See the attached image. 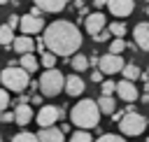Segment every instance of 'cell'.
Segmentation results:
<instances>
[{
  "mask_svg": "<svg viewBox=\"0 0 149 142\" xmlns=\"http://www.w3.org/2000/svg\"><path fill=\"white\" fill-rule=\"evenodd\" d=\"M44 42H47V49L56 56H74L84 42L81 37V30L72 23V21H54L47 26V30L42 33Z\"/></svg>",
  "mask_w": 149,
  "mask_h": 142,
  "instance_id": "6da1fadb",
  "label": "cell"
},
{
  "mask_svg": "<svg viewBox=\"0 0 149 142\" xmlns=\"http://www.w3.org/2000/svg\"><path fill=\"white\" fill-rule=\"evenodd\" d=\"M100 107H98V100H91V98H84L79 102H74V107L70 109V121L74 128L79 130H91L100 123Z\"/></svg>",
  "mask_w": 149,
  "mask_h": 142,
  "instance_id": "7a4b0ae2",
  "label": "cell"
},
{
  "mask_svg": "<svg viewBox=\"0 0 149 142\" xmlns=\"http://www.w3.org/2000/svg\"><path fill=\"white\" fill-rule=\"evenodd\" d=\"M0 79H2V86L7 91H16V93H21V91H26L30 86V72H26L21 65H16V68L7 65L2 70V74H0Z\"/></svg>",
  "mask_w": 149,
  "mask_h": 142,
  "instance_id": "3957f363",
  "label": "cell"
},
{
  "mask_svg": "<svg viewBox=\"0 0 149 142\" xmlns=\"http://www.w3.org/2000/svg\"><path fill=\"white\" fill-rule=\"evenodd\" d=\"M61 91H65V74H63L58 68L44 70L42 77H40V93L54 98V95H58Z\"/></svg>",
  "mask_w": 149,
  "mask_h": 142,
  "instance_id": "277c9868",
  "label": "cell"
},
{
  "mask_svg": "<svg viewBox=\"0 0 149 142\" xmlns=\"http://www.w3.org/2000/svg\"><path fill=\"white\" fill-rule=\"evenodd\" d=\"M144 128H147V119H144L140 112L126 114V116H123V121L119 123V130H121V135H130V137H135V135H142V133H144Z\"/></svg>",
  "mask_w": 149,
  "mask_h": 142,
  "instance_id": "5b68a950",
  "label": "cell"
},
{
  "mask_svg": "<svg viewBox=\"0 0 149 142\" xmlns=\"http://www.w3.org/2000/svg\"><path fill=\"white\" fill-rule=\"evenodd\" d=\"M63 116V109L61 107H56V105H44V107H40L37 109V126L40 128H51V126H56V121Z\"/></svg>",
  "mask_w": 149,
  "mask_h": 142,
  "instance_id": "8992f818",
  "label": "cell"
},
{
  "mask_svg": "<svg viewBox=\"0 0 149 142\" xmlns=\"http://www.w3.org/2000/svg\"><path fill=\"white\" fill-rule=\"evenodd\" d=\"M123 68H126V63H123V58L121 56H116V54H105V56H100V65H98V70L102 72V74H116V72H123Z\"/></svg>",
  "mask_w": 149,
  "mask_h": 142,
  "instance_id": "52a82bcc",
  "label": "cell"
},
{
  "mask_svg": "<svg viewBox=\"0 0 149 142\" xmlns=\"http://www.w3.org/2000/svg\"><path fill=\"white\" fill-rule=\"evenodd\" d=\"M107 16L102 14V12H93V14H88L86 16V21H84V28H86V33L91 35V37H95V35H100L102 30H107Z\"/></svg>",
  "mask_w": 149,
  "mask_h": 142,
  "instance_id": "ba28073f",
  "label": "cell"
},
{
  "mask_svg": "<svg viewBox=\"0 0 149 142\" xmlns=\"http://www.w3.org/2000/svg\"><path fill=\"white\" fill-rule=\"evenodd\" d=\"M44 30H47V26L40 16H33V14L21 16V35H40Z\"/></svg>",
  "mask_w": 149,
  "mask_h": 142,
  "instance_id": "9c48e42d",
  "label": "cell"
},
{
  "mask_svg": "<svg viewBox=\"0 0 149 142\" xmlns=\"http://www.w3.org/2000/svg\"><path fill=\"white\" fill-rule=\"evenodd\" d=\"M107 9L112 12V16L123 19V16H130V14H133L135 0H109V2H107Z\"/></svg>",
  "mask_w": 149,
  "mask_h": 142,
  "instance_id": "30bf717a",
  "label": "cell"
},
{
  "mask_svg": "<svg viewBox=\"0 0 149 142\" xmlns=\"http://www.w3.org/2000/svg\"><path fill=\"white\" fill-rule=\"evenodd\" d=\"M116 95H119L121 100H126V102L130 105V102H135V100L140 98V91H137V86H135V81H128V79H121V81H119V88H116Z\"/></svg>",
  "mask_w": 149,
  "mask_h": 142,
  "instance_id": "8fae6325",
  "label": "cell"
},
{
  "mask_svg": "<svg viewBox=\"0 0 149 142\" xmlns=\"http://www.w3.org/2000/svg\"><path fill=\"white\" fill-rule=\"evenodd\" d=\"M133 40H135L137 49L149 51V21H142L133 28Z\"/></svg>",
  "mask_w": 149,
  "mask_h": 142,
  "instance_id": "7c38bea8",
  "label": "cell"
},
{
  "mask_svg": "<svg viewBox=\"0 0 149 142\" xmlns=\"http://www.w3.org/2000/svg\"><path fill=\"white\" fill-rule=\"evenodd\" d=\"M84 88H86V84H84V79H81L77 72H72V74H68V77H65V93H68L70 98L81 95V93H84Z\"/></svg>",
  "mask_w": 149,
  "mask_h": 142,
  "instance_id": "4fadbf2b",
  "label": "cell"
},
{
  "mask_svg": "<svg viewBox=\"0 0 149 142\" xmlns=\"http://www.w3.org/2000/svg\"><path fill=\"white\" fill-rule=\"evenodd\" d=\"M14 51L19 56H26V54H33L35 51V40L30 35H16L14 40Z\"/></svg>",
  "mask_w": 149,
  "mask_h": 142,
  "instance_id": "5bb4252c",
  "label": "cell"
},
{
  "mask_svg": "<svg viewBox=\"0 0 149 142\" xmlns=\"http://www.w3.org/2000/svg\"><path fill=\"white\" fill-rule=\"evenodd\" d=\"M37 137H40V142H65V133H63L61 128H56V126H51V128H40Z\"/></svg>",
  "mask_w": 149,
  "mask_h": 142,
  "instance_id": "9a60e30c",
  "label": "cell"
},
{
  "mask_svg": "<svg viewBox=\"0 0 149 142\" xmlns=\"http://www.w3.org/2000/svg\"><path fill=\"white\" fill-rule=\"evenodd\" d=\"M42 12H47V14H56V12H63L65 9V5H68V0H33Z\"/></svg>",
  "mask_w": 149,
  "mask_h": 142,
  "instance_id": "2e32d148",
  "label": "cell"
},
{
  "mask_svg": "<svg viewBox=\"0 0 149 142\" xmlns=\"http://www.w3.org/2000/svg\"><path fill=\"white\" fill-rule=\"evenodd\" d=\"M14 116H16V121L14 123H19V126H28L30 121H33V107L30 105H16L14 107Z\"/></svg>",
  "mask_w": 149,
  "mask_h": 142,
  "instance_id": "e0dca14e",
  "label": "cell"
},
{
  "mask_svg": "<svg viewBox=\"0 0 149 142\" xmlns=\"http://www.w3.org/2000/svg\"><path fill=\"white\" fill-rule=\"evenodd\" d=\"M98 107H100V112L102 114H114L116 112V98H112V95H100L98 98Z\"/></svg>",
  "mask_w": 149,
  "mask_h": 142,
  "instance_id": "ac0fdd59",
  "label": "cell"
},
{
  "mask_svg": "<svg viewBox=\"0 0 149 142\" xmlns=\"http://www.w3.org/2000/svg\"><path fill=\"white\" fill-rule=\"evenodd\" d=\"M70 65H72V70L74 72H84L88 65H91V61H88V56H84V54H74L70 61H68Z\"/></svg>",
  "mask_w": 149,
  "mask_h": 142,
  "instance_id": "d6986e66",
  "label": "cell"
},
{
  "mask_svg": "<svg viewBox=\"0 0 149 142\" xmlns=\"http://www.w3.org/2000/svg\"><path fill=\"white\" fill-rule=\"evenodd\" d=\"M37 56L35 54H26V56H19V65L26 70V72H35L37 70Z\"/></svg>",
  "mask_w": 149,
  "mask_h": 142,
  "instance_id": "ffe728a7",
  "label": "cell"
},
{
  "mask_svg": "<svg viewBox=\"0 0 149 142\" xmlns=\"http://www.w3.org/2000/svg\"><path fill=\"white\" fill-rule=\"evenodd\" d=\"M14 40H16V37H14V30H12L7 23L0 26V44L9 49V47H14Z\"/></svg>",
  "mask_w": 149,
  "mask_h": 142,
  "instance_id": "44dd1931",
  "label": "cell"
},
{
  "mask_svg": "<svg viewBox=\"0 0 149 142\" xmlns=\"http://www.w3.org/2000/svg\"><path fill=\"white\" fill-rule=\"evenodd\" d=\"M123 79H128V81H135V79H140V77H144L142 74V70L137 68V65H133V63H126V68H123Z\"/></svg>",
  "mask_w": 149,
  "mask_h": 142,
  "instance_id": "7402d4cb",
  "label": "cell"
},
{
  "mask_svg": "<svg viewBox=\"0 0 149 142\" xmlns=\"http://www.w3.org/2000/svg\"><path fill=\"white\" fill-rule=\"evenodd\" d=\"M128 47V42H123V37H114L112 42H109V54H116V56H121V51Z\"/></svg>",
  "mask_w": 149,
  "mask_h": 142,
  "instance_id": "603a6c76",
  "label": "cell"
},
{
  "mask_svg": "<svg viewBox=\"0 0 149 142\" xmlns=\"http://www.w3.org/2000/svg\"><path fill=\"white\" fill-rule=\"evenodd\" d=\"M116 88H119V81L105 79V81L100 84V95H112V93H116Z\"/></svg>",
  "mask_w": 149,
  "mask_h": 142,
  "instance_id": "cb8c5ba5",
  "label": "cell"
},
{
  "mask_svg": "<svg viewBox=\"0 0 149 142\" xmlns=\"http://www.w3.org/2000/svg\"><path fill=\"white\" fill-rule=\"evenodd\" d=\"M70 142H93V135L88 133V130H74L72 135H70Z\"/></svg>",
  "mask_w": 149,
  "mask_h": 142,
  "instance_id": "d4e9b609",
  "label": "cell"
},
{
  "mask_svg": "<svg viewBox=\"0 0 149 142\" xmlns=\"http://www.w3.org/2000/svg\"><path fill=\"white\" fill-rule=\"evenodd\" d=\"M12 142H40V137H37L35 133H28V130H23V133H16V135L12 137Z\"/></svg>",
  "mask_w": 149,
  "mask_h": 142,
  "instance_id": "484cf974",
  "label": "cell"
},
{
  "mask_svg": "<svg viewBox=\"0 0 149 142\" xmlns=\"http://www.w3.org/2000/svg\"><path fill=\"white\" fill-rule=\"evenodd\" d=\"M40 63L47 68V70H54L56 68V54H51V51H47V54H42V58H40Z\"/></svg>",
  "mask_w": 149,
  "mask_h": 142,
  "instance_id": "4316f807",
  "label": "cell"
},
{
  "mask_svg": "<svg viewBox=\"0 0 149 142\" xmlns=\"http://www.w3.org/2000/svg\"><path fill=\"white\" fill-rule=\"evenodd\" d=\"M107 30H109L114 37H123V35H126V26H123V23H119V21L109 23V26H107Z\"/></svg>",
  "mask_w": 149,
  "mask_h": 142,
  "instance_id": "83f0119b",
  "label": "cell"
},
{
  "mask_svg": "<svg viewBox=\"0 0 149 142\" xmlns=\"http://www.w3.org/2000/svg\"><path fill=\"white\" fill-rule=\"evenodd\" d=\"M95 142H126V137H123V135H114V133H105V135H100Z\"/></svg>",
  "mask_w": 149,
  "mask_h": 142,
  "instance_id": "f1b7e54d",
  "label": "cell"
},
{
  "mask_svg": "<svg viewBox=\"0 0 149 142\" xmlns=\"http://www.w3.org/2000/svg\"><path fill=\"white\" fill-rule=\"evenodd\" d=\"M7 105H9V93H7V88H2V91H0V109L5 112Z\"/></svg>",
  "mask_w": 149,
  "mask_h": 142,
  "instance_id": "f546056e",
  "label": "cell"
},
{
  "mask_svg": "<svg viewBox=\"0 0 149 142\" xmlns=\"http://www.w3.org/2000/svg\"><path fill=\"white\" fill-rule=\"evenodd\" d=\"M7 26L14 30V28H21V19H19V14H12L9 19H7Z\"/></svg>",
  "mask_w": 149,
  "mask_h": 142,
  "instance_id": "4dcf8cb0",
  "label": "cell"
},
{
  "mask_svg": "<svg viewBox=\"0 0 149 142\" xmlns=\"http://www.w3.org/2000/svg\"><path fill=\"white\" fill-rule=\"evenodd\" d=\"M35 49H37V54H47V51H49V49H47L44 37H37V40H35Z\"/></svg>",
  "mask_w": 149,
  "mask_h": 142,
  "instance_id": "1f68e13d",
  "label": "cell"
},
{
  "mask_svg": "<svg viewBox=\"0 0 149 142\" xmlns=\"http://www.w3.org/2000/svg\"><path fill=\"white\" fill-rule=\"evenodd\" d=\"M0 119H2V123H12V121H16V116H14V112H7V109H5L2 114H0Z\"/></svg>",
  "mask_w": 149,
  "mask_h": 142,
  "instance_id": "d6a6232c",
  "label": "cell"
},
{
  "mask_svg": "<svg viewBox=\"0 0 149 142\" xmlns=\"http://www.w3.org/2000/svg\"><path fill=\"white\" fill-rule=\"evenodd\" d=\"M109 37H112V33H109V30H102V33H100V35H95L93 40H95V42H107Z\"/></svg>",
  "mask_w": 149,
  "mask_h": 142,
  "instance_id": "836d02e7",
  "label": "cell"
},
{
  "mask_svg": "<svg viewBox=\"0 0 149 142\" xmlns=\"http://www.w3.org/2000/svg\"><path fill=\"white\" fill-rule=\"evenodd\" d=\"M102 77H105V74H102V72H100V70H93V74H91V79H93V81H95V84H102V81H105V79H102Z\"/></svg>",
  "mask_w": 149,
  "mask_h": 142,
  "instance_id": "e575fe53",
  "label": "cell"
},
{
  "mask_svg": "<svg viewBox=\"0 0 149 142\" xmlns=\"http://www.w3.org/2000/svg\"><path fill=\"white\" fill-rule=\"evenodd\" d=\"M42 100H44V98H42V93L30 95V102H33V105H37V107H44V105H42Z\"/></svg>",
  "mask_w": 149,
  "mask_h": 142,
  "instance_id": "d590c367",
  "label": "cell"
},
{
  "mask_svg": "<svg viewBox=\"0 0 149 142\" xmlns=\"http://www.w3.org/2000/svg\"><path fill=\"white\" fill-rule=\"evenodd\" d=\"M88 61H91V65H100V56H98V54H91Z\"/></svg>",
  "mask_w": 149,
  "mask_h": 142,
  "instance_id": "8d00e7d4",
  "label": "cell"
},
{
  "mask_svg": "<svg viewBox=\"0 0 149 142\" xmlns=\"http://www.w3.org/2000/svg\"><path fill=\"white\" fill-rule=\"evenodd\" d=\"M107 2H109V0H93V7H95V9H100V7H107Z\"/></svg>",
  "mask_w": 149,
  "mask_h": 142,
  "instance_id": "74e56055",
  "label": "cell"
},
{
  "mask_svg": "<svg viewBox=\"0 0 149 142\" xmlns=\"http://www.w3.org/2000/svg\"><path fill=\"white\" fill-rule=\"evenodd\" d=\"M30 14H33V16H40V19H42V9H40L37 5H33V9H30Z\"/></svg>",
  "mask_w": 149,
  "mask_h": 142,
  "instance_id": "f35d334b",
  "label": "cell"
},
{
  "mask_svg": "<svg viewBox=\"0 0 149 142\" xmlns=\"http://www.w3.org/2000/svg\"><path fill=\"white\" fill-rule=\"evenodd\" d=\"M140 100H142V102H144V105H149V93H144V95H142V98H140Z\"/></svg>",
  "mask_w": 149,
  "mask_h": 142,
  "instance_id": "ab89813d",
  "label": "cell"
},
{
  "mask_svg": "<svg viewBox=\"0 0 149 142\" xmlns=\"http://www.w3.org/2000/svg\"><path fill=\"white\" fill-rule=\"evenodd\" d=\"M144 12H147V16H149V5H147V9H144Z\"/></svg>",
  "mask_w": 149,
  "mask_h": 142,
  "instance_id": "60d3db41",
  "label": "cell"
},
{
  "mask_svg": "<svg viewBox=\"0 0 149 142\" xmlns=\"http://www.w3.org/2000/svg\"><path fill=\"white\" fill-rule=\"evenodd\" d=\"M0 2H2V5H7V2H9V0H0Z\"/></svg>",
  "mask_w": 149,
  "mask_h": 142,
  "instance_id": "b9f144b4",
  "label": "cell"
},
{
  "mask_svg": "<svg viewBox=\"0 0 149 142\" xmlns=\"http://www.w3.org/2000/svg\"><path fill=\"white\" fill-rule=\"evenodd\" d=\"M147 77H149V70H147Z\"/></svg>",
  "mask_w": 149,
  "mask_h": 142,
  "instance_id": "7bdbcfd3",
  "label": "cell"
},
{
  "mask_svg": "<svg viewBox=\"0 0 149 142\" xmlns=\"http://www.w3.org/2000/svg\"><path fill=\"white\" fill-rule=\"evenodd\" d=\"M147 5H149V0H147Z\"/></svg>",
  "mask_w": 149,
  "mask_h": 142,
  "instance_id": "ee69618b",
  "label": "cell"
},
{
  "mask_svg": "<svg viewBox=\"0 0 149 142\" xmlns=\"http://www.w3.org/2000/svg\"><path fill=\"white\" fill-rule=\"evenodd\" d=\"M147 142H149V137H147Z\"/></svg>",
  "mask_w": 149,
  "mask_h": 142,
  "instance_id": "f6af8a7d",
  "label": "cell"
}]
</instances>
